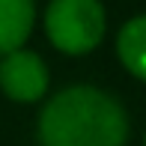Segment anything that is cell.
I'll return each mask as SVG.
<instances>
[{"label": "cell", "instance_id": "6da1fadb", "mask_svg": "<svg viewBox=\"0 0 146 146\" xmlns=\"http://www.w3.org/2000/svg\"><path fill=\"white\" fill-rule=\"evenodd\" d=\"M125 108L96 87H69L57 92L39 116L42 146H125Z\"/></svg>", "mask_w": 146, "mask_h": 146}, {"label": "cell", "instance_id": "7a4b0ae2", "mask_svg": "<svg viewBox=\"0 0 146 146\" xmlns=\"http://www.w3.org/2000/svg\"><path fill=\"white\" fill-rule=\"evenodd\" d=\"M45 33L66 54H87L104 36V9L98 0H51Z\"/></svg>", "mask_w": 146, "mask_h": 146}, {"label": "cell", "instance_id": "3957f363", "mask_svg": "<svg viewBox=\"0 0 146 146\" xmlns=\"http://www.w3.org/2000/svg\"><path fill=\"white\" fill-rule=\"evenodd\" d=\"M0 87L12 102H39L48 90V69L33 51H12L0 60Z\"/></svg>", "mask_w": 146, "mask_h": 146}, {"label": "cell", "instance_id": "277c9868", "mask_svg": "<svg viewBox=\"0 0 146 146\" xmlns=\"http://www.w3.org/2000/svg\"><path fill=\"white\" fill-rule=\"evenodd\" d=\"M33 21H36L33 0H0V57L21 51L33 30Z\"/></svg>", "mask_w": 146, "mask_h": 146}, {"label": "cell", "instance_id": "5b68a950", "mask_svg": "<svg viewBox=\"0 0 146 146\" xmlns=\"http://www.w3.org/2000/svg\"><path fill=\"white\" fill-rule=\"evenodd\" d=\"M116 54L134 78L146 81V15L125 21V27L116 36Z\"/></svg>", "mask_w": 146, "mask_h": 146}, {"label": "cell", "instance_id": "8992f818", "mask_svg": "<svg viewBox=\"0 0 146 146\" xmlns=\"http://www.w3.org/2000/svg\"><path fill=\"white\" fill-rule=\"evenodd\" d=\"M143 146H146V137H143Z\"/></svg>", "mask_w": 146, "mask_h": 146}]
</instances>
